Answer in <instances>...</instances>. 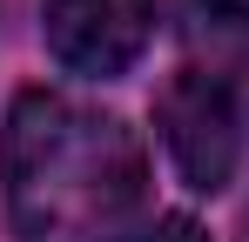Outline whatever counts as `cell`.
<instances>
[{"mask_svg": "<svg viewBox=\"0 0 249 242\" xmlns=\"http://www.w3.org/2000/svg\"><path fill=\"white\" fill-rule=\"evenodd\" d=\"M0 189L20 242H135L148 155L122 115L61 87H20L0 135Z\"/></svg>", "mask_w": 249, "mask_h": 242, "instance_id": "obj_1", "label": "cell"}, {"mask_svg": "<svg viewBox=\"0 0 249 242\" xmlns=\"http://www.w3.org/2000/svg\"><path fill=\"white\" fill-rule=\"evenodd\" d=\"M215 20H229V27H249V0H202Z\"/></svg>", "mask_w": 249, "mask_h": 242, "instance_id": "obj_5", "label": "cell"}, {"mask_svg": "<svg viewBox=\"0 0 249 242\" xmlns=\"http://www.w3.org/2000/svg\"><path fill=\"white\" fill-rule=\"evenodd\" d=\"M142 242H209V229L175 208V215H155V229H142Z\"/></svg>", "mask_w": 249, "mask_h": 242, "instance_id": "obj_4", "label": "cell"}, {"mask_svg": "<svg viewBox=\"0 0 249 242\" xmlns=\"http://www.w3.org/2000/svg\"><path fill=\"white\" fill-rule=\"evenodd\" d=\"M47 54L88 81H115L142 61L155 34V0H47L41 7Z\"/></svg>", "mask_w": 249, "mask_h": 242, "instance_id": "obj_3", "label": "cell"}, {"mask_svg": "<svg viewBox=\"0 0 249 242\" xmlns=\"http://www.w3.org/2000/svg\"><path fill=\"white\" fill-rule=\"evenodd\" d=\"M155 128H162V148L175 161V175L189 189H229L236 182V161H243V121H236V101L222 74L209 68H175L155 94Z\"/></svg>", "mask_w": 249, "mask_h": 242, "instance_id": "obj_2", "label": "cell"}]
</instances>
